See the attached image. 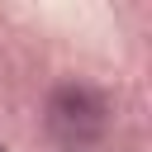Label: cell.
I'll use <instances>...</instances> for the list:
<instances>
[{
	"mask_svg": "<svg viewBox=\"0 0 152 152\" xmlns=\"http://www.w3.org/2000/svg\"><path fill=\"white\" fill-rule=\"evenodd\" d=\"M48 124H52L57 138H66V142H86V138H95V133L104 128V100H100L95 90H86V86H66V90L52 95V104H48Z\"/></svg>",
	"mask_w": 152,
	"mask_h": 152,
	"instance_id": "cell-1",
	"label": "cell"
}]
</instances>
